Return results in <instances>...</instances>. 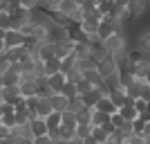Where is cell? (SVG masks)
<instances>
[{
  "label": "cell",
  "instance_id": "50",
  "mask_svg": "<svg viewBox=\"0 0 150 144\" xmlns=\"http://www.w3.org/2000/svg\"><path fill=\"white\" fill-rule=\"evenodd\" d=\"M5 34H7V29H2V27H0V38H5Z\"/></svg>",
  "mask_w": 150,
  "mask_h": 144
},
{
  "label": "cell",
  "instance_id": "22",
  "mask_svg": "<svg viewBox=\"0 0 150 144\" xmlns=\"http://www.w3.org/2000/svg\"><path fill=\"white\" fill-rule=\"evenodd\" d=\"M92 138L96 140V142H101V144H105L108 140H110V133L103 128V126H92Z\"/></svg>",
  "mask_w": 150,
  "mask_h": 144
},
{
  "label": "cell",
  "instance_id": "47",
  "mask_svg": "<svg viewBox=\"0 0 150 144\" xmlns=\"http://www.w3.org/2000/svg\"><path fill=\"white\" fill-rule=\"evenodd\" d=\"M128 2H130V0H114V5H117V7H128Z\"/></svg>",
  "mask_w": 150,
  "mask_h": 144
},
{
  "label": "cell",
  "instance_id": "11",
  "mask_svg": "<svg viewBox=\"0 0 150 144\" xmlns=\"http://www.w3.org/2000/svg\"><path fill=\"white\" fill-rule=\"evenodd\" d=\"M52 106H54V110H58V113H65V110H69V97H65L63 92H56L52 97Z\"/></svg>",
  "mask_w": 150,
  "mask_h": 144
},
{
  "label": "cell",
  "instance_id": "19",
  "mask_svg": "<svg viewBox=\"0 0 150 144\" xmlns=\"http://www.w3.org/2000/svg\"><path fill=\"white\" fill-rule=\"evenodd\" d=\"M119 113H121V117H123L125 122H134V119L139 117V110L134 106H121Z\"/></svg>",
  "mask_w": 150,
  "mask_h": 144
},
{
  "label": "cell",
  "instance_id": "32",
  "mask_svg": "<svg viewBox=\"0 0 150 144\" xmlns=\"http://www.w3.org/2000/svg\"><path fill=\"white\" fill-rule=\"evenodd\" d=\"M92 110L94 108H85L81 113H76V122L79 124H92Z\"/></svg>",
  "mask_w": 150,
  "mask_h": 144
},
{
  "label": "cell",
  "instance_id": "41",
  "mask_svg": "<svg viewBox=\"0 0 150 144\" xmlns=\"http://www.w3.org/2000/svg\"><path fill=\"white\" fill-rule=\"evenodd\" d=\"M110 124H112V126H114V128H121V126H123V124H125V119H123V117H121V113H114V115H112V117H110Z\"/></svg>",
  "mask_w": 150,
  "mask_h": 144
},
{
  "label": "cell",
  "instance_id": "39",
  "mask_svg": "<svg viewBox=\"0 0 150 144\" xmlns=\"http://www.w3.org/2000/svg\"><path fill=\"white\" fill-rule=\"evenodd\" d=\"M9 68H11V61L7 59V52H5V54H0V75L9 72Z\"/></svg>",
  "mask_w": 150,
  "mask_h": 144
},
{
  "label": "cell",
  "instance_id": "36",
  "mask_svg": "<svg viewBox=\"0 0 150 144\" xmlns=\"http://www.w3.org/2000/svg\"><path fill=\"white\" fill-rule=\"evenodd\" d=\"M79 122H76V113H72V110H65L63 113V126H76Z\"/></svg>",
  "mask_w": 150,
  "mask_h": 144
},
{
  "label": "cell",
  "instance_id": "25",
  "mask_svg": "<svg viewBox=\"0 0 150 144\" xmlns=\"http://www.w3.org/2000/svg\"><path fill=\"white\" fill-rule=\"evenodd\" d=\"M85 18H88V11H85L83 7H79V9H76V11L69 16V23H72V25H79V27H81Z\"/></svg>",
  "mask_w": 150,
  "mask_h": 144
},
{
  "label": "cell",
  "instance_id": "23",
  "mask_svg": "<svg viewBox=\"0 0 150 144\" xmlns=\"http://www.w3.org/2000/svg\"><path fill=\"white\" fill-rule=\"evenodd\" d=\"M76 140V126H61V142H74Z\"/></svg>",
  "mask_w": 150,
  "mask_h": 144
},
{
  "label": "cell",
  "instance_id": "14",
  "mask_svg": "<svg viewBox=\"0 0 150 144\" xmlns=\"http://www.w3.org/2000/svg\"><path fill=\"white\" fill-rule=\"evenodd\" d=\"M110 99L114 101V106H117V108H121V106H125V101H128V92H125L123 88L112 90V92H110Z\"/></svg>",
  "mask_w": 150,
  "mask_h": 144
},
{
  "label": "cell",
  "instance_id": "33",
  "mask_svg": "<svg viewBox=\"0 0 150 144\" xmlns=\"http://www.w3.org/2000/svg\"><path fill=\"white\" fill-rule=\"evenodd\" d=\"M114 7H117V5H114V0H101L96 9H99L103 16H108V14H112V11H114Z\"/></svg>",
  "mask_w": 150,
  "mask_h": 144
},
{
  "label": "cell",
  "instance_id": "15",
  "mask_svg": "<svg viewBox=\"0 0 150 144\" xmlns=\"http://www.w3.org/2000/svg\"><path fill=\"white\" fill-rule=\"evenodd\" d=\"M38 54H40V59L43 61H47V59L56 57V45L54 43H43L40 47H38Z\"/></svg>",
  "mask_w": 150,
  "mask_h": 144
},
{
  "label": "cell",
  "instance_id": "51",
  "mask_svg": "<svg viewBox=\"0 0 150 144\" xmlns=\"http://www.w3.org/2000/svg\"><path fill=\"white\" fill-rule=\"evenodd\" d=\"M2 115H5V108H2V104H0V119H2Z\"/></svg>",
  "mask_w": 150,
  "mask_h": 144
},
{
  "label": "cell",
  "instance_id": "9",
  "mask_svg": "<svg viewBox=\"0 0 150 144\" xmlns=\"http://www.w3.org/2000/svg\"><path fill=\"white\" fill-rule=\"evenodd\" d=\"M92 47H94V45L90 43V41H79V43H74L76 59H88V57H92Z\"/></svg>",
  "mask_w": 150,
  "mask_h": 144
},
{
  "label": "cell",
  "instance_id": "34",
  "mask_svg": "<svg viewBox=\"0 0 150 144\" xmlns=\"http://www.w3.org/2000/svg\"><path fill=\"white\" fill-rule=\"evenodd\" d=\"M0 124L7 126V128H16V126H18V122H16V113H5L2 119H0Z\"/></svg>",
  "mask_w": 150,
  "mask_h": 144
},
{
  "label": "cell",
  "instance_id": "35",
  "mask_svg": "<svg viewBox=\"0 0 150 144\" xmlns=\"http://www.w3.org/2000/svg\"><path fill=\"white\" fill-rule=\"evenodd\" d=\"M92 83H90V81H85V79H81V81H79V83H76V92H79V95H81V97H83V95H88L90 92V90H92Z\"/></svg>",
  "mask_w": 150,
  "mask_h": 144
},
{
  "label": "cell",
  "instance_id": "8",
  "mask_svg": "<svg viewBox=\"0 0 150 144\" xmlns=\"http://www.w3.org/2000/svg\"><path fill=\"white\" fill-rule=\"evenodd\" d=\"M47 83H50V88L54 92H61L63 88H65V83H67V75L65 72H56V75L47 77Z\"/></svg>",
  "mask_w": 150,
  "mask_h": 144
},
{
  "label": "cell",
  "instance_id": "6",
  "mask_svg": "<svg viewBox=\"0 0 150 144\" xmlns=\"http://www.w3.org/2000/svg\"><path fill=\"white\" fill-rule=\"evenodd\" d=\"M20 95H23V97H36L38 95V81L36 79H23V81H20Z\"/></svg>",
  "mask_w": 150,
  "mask_h": 144
},
{
  "label": "cell",
  "instance_id": "4",
  "mask_svg": "<svg viewBox=\"0 0 150 144\" xmlns=\"http://www.w3.org/2000/svg\"><path fill=\"white\" fill-rule=\"evenodd\" d=\"M67 41H72V38H69V29H67V27H58V25H52L50 27V43L58 45V43H67Z\"/></svg>",
  "mask_w": 150,
  "mask_h": 144
},
{
  "label": "cell",
  "instance_id": "16",
  "mask_svg": "<svg viewBox=\"0 0 150 144\" xmlns=\"http://www.w3.org/2000/svg\"><path fill=\"white\" fill-rule=\"evenodd\" d=\"M76 63H79V59H76V54L72 52L69 57L61 59V72H65V75H67L69 70H74V68H76Z\"/></svg>",
  "mask_w": 150,
  "mask_h": 144
},
{
  "label": "cell",
  "instance_id": "2",
  "mask_svg": "<svg viewBox=\"0 0 150 144\" xmlns=\"http://www.w3.org/2000/svg\"><path fill=\"white\" fill-rule=\"evenodd\" d=\"M148 9H150V0H130V2H128V11H130L132 20L141 18Z\"/></svg>",
  "mask_w": 150,
  "mask_h": 144
},
{
  "label": "cell",
  "instance_id": "20",
  "mask_svg": "<svg viewBox=\"0 0 150 144\" xmlns=\"http://www.w3.org/2000/svg\"><path fill=\"white\" fill-rule=\"evenodd\" d=\"M110 117H112V115L101 113V110H96V108H94V110H92V126H103V124H108V122H110Z\"/></svg>",
  "mask_w": 150,
  "mask_h": 144
},
{
  "label": "cell",
  "instance_id": "10",
  "mask_svg": "<svg viewBox=\"0 0 150 144\" xmlns=\"http://www.w3.org/2000/svg\"><path fill=\"white\" fill-rule=\"evenodd\" d=\"M96 110H101V113H108V115L119 113V108L114 106V101L110 99V95H105V97H101V99H99V104H96Z\"/></svg>",
  "mask_w": 150,
  "mask_h": 144
},
{
  "label": "cell",
  "instance_id": "30",
  "mask_svg": "<svg viewBox=\"0 0 150 144\" xmlns=\"http://www.w3.org/2000/svg\"><path fill=\"white\" fill-rule=\"evenodd\" d=\"M85 101H83V97L79 95V97H74V99H69V110L72 113H81V110H85Z\"/></svg>",
  "mask_w": 150,
  "mask_h": 144
},
{
  "label": "cell",
  "instance_id": "53",
  "mask_svg": "<svg viewBox=\"0 0 150 144\" xmlns=\"http://www.w3.org/2000/svg\"><path fill=\"white\" fill-rule=\"evenodd\" d=\"M146 81H148V83H150V72H148V77H146Z\"/></svg>",
  "mask_w": 150,
  "mask_h": 144
},
{
  "label": "cell",
  "instance_id": "21",
  "mask_svg": "<svg viewBox=\"0 0 150 144\" xmlns=\"http://www.w3.org/2000/svg\"><path fill=\"white\" fill-rule=\"evenodd\" d=\"M45 122H47V126H50V128H61V126H63V113L54 110L52 115H47V117H45Z\"/></svg>",
  "mask_w": 150,
  "mask_h": 144
},
{
  "label": "cell",
  "instance_id": "37",
  "mask_svg": "<svg viewBox=\"0 0 150 144\" xmlns=\"http://www.w3.org/2000/svg\"><path fill=\"white\" fill-rule=\"evenodd\" d=\"M63 95H65V97H69V99H74V97H79V92H76V83H65V88H63L61 90Z\"/></svg>",
  "mask_w": 150,
  "mask_h": 144
},
{
  "label": "cell",
  "instance_id": "29",
  "mask_svg": "<svg viewBox=\"0 0 150 144\" xmlns=\"http://www.w3.org/2000/svg\"><path fill=\"white\" fill-rule=\"evenodd\" d=\"M150 72V63L148 61H139L137 68H134V77H139V79H146Z\"/></svg>",
  "mask_w": 150,
  "mask_h": 144
},
{
  "label": "cell",
  "instance_id": "38",
  "mask_svg": "<svg viewBox=\"0 0 150 144\" xmlns=\"http://www.w3.org/2000/svg\"><path fill=\"white\" fill-rule=\"evenodd\" d=\"M81 79H83V72L79 68H74V70H69V72H67V81L69 83H79Z\"/></svg>",
  "mask_w": 150,
  "mask_h": 144
},
{
  "label": "cell",
  "instance_id": "48",
  "mask_svg": "<svg viewBox=\"0 0 150 144\" xmlns=\"http://www.w3.org/2000/svg\"><path fill=\"white\" fill-rule=\"evenodd\" d=\"M7 52V45H5V38H0V54H5Z\"/></svg>",
  "mask_w": 150,
  "mask_h": 144
},
{
  "label": "cell",
  "instance_id": "7",
  "mask_svg": "<svg viewBox=\"0 0 150 144\" xmlns=\"http://www.w3.org/2000/svg\"><path fill=\"white\" fill-rule=\"evenodd\" d=\"M29 126H31V133H34V140L40 138V135H47V133H50V126H47L45 117H36V119H31Z\"/></svg>",
  "mask_w": 150,
  "mask_h": 144
},
{
  "label": "cell",
  "instance_id": "3",
  "mask_svg": "<svg viewBox=\"0 0 150 144\" xmlns=\"http://www.w3.org/2000/svg\"><path fill=\"white\" fill-rule=\"evenodd\" d=\"M25 41H27V36L20 29H7V34H5L7 50H9V47H20V45H25Z\"/></svg>",
  "mask_w": 150,
  "mask_h": 144
},
{
  "label": "cell",
  "instance_id": "42",
  "mask_svg": "<svg viewBox=\"0 0 150 144\" xmlns=\"http://www.w3.org/2000/svg\"><path fill=\"white\" fill-rule=\"evenodd\" d=\"M128 57H130V59H132L134 63H139V61H144V52L139 50V47H134L132 52H128Z\"/></svg>",
  "mask_w": 150,
  "mask_h": 144
},
{
  "label": "cell",
  "instance_id": "45",
  "mask_svg": "<svg viewBox=\"0 0 150 144\" xmlns=\"http://www.w3.org/2000/svg\"><path fill=\"white\" fill-rule=\"evenodd\" d=\"M38 106V95L36 97H27V110H36Z\"/></svg>",
  "mask_w": 150,
  "mask_h": 144
},
{
  "label": "cell",
  "instance_id": "26",
  "mask_svg": "<svg viewBox=\"0 0 150 144\" xmlns=\"http://www.w3.org/2000/svg\"><path fill=\"white\" fill-rule=\"evenodd\" d=\"M2 81H5V86H20V81H23V77L20 75H16V72H5L2 75Z\"/></svg>",
  "mask_w": 150,
  "mask_h": 144
},
{
  "label": "cell",
  "instance_id": "5",
  "mask_svg": "<svg viewBox=\"0 0 150 144\" xmlns=\"http://www.w3.org/2000/svg\"><path fill=\"white\" fill-rule=\"evenodd\" d=\"M99 72L103 75V79L105 77H110V75H114V72H119V63H117V57H110L108 59H103V61L99 63Z\"/></svg>",
  "mask_w": 150,
  "mask_h": 144
},
{
  "label": "cell",
  "instance_id": "40",
  "mask_svg": "<svg viewBox=\"0 0 150 144\" xmlns=\"http://www.w3.org/2000/svg\"><path fill=\"white\" fill-rule=\"evenodd\" d=\"M20 7H25V9H31V11H36V9H40V0H20Z\"/></svg>",
  "mask_w": 150,
  "mask_h": 144
},
{
  "label": "cell",
  "instance_id": "18",
  "mask_svg": "<svg viewBox=\"0 0 150 144\" xmlns=\"http://www.w3.org/2000/svg\"><path fill=\"white\" fill-rule=\"evenodd\" d=\"M76 9H79V5H76V0H63L61 5H58V11L61 14H65V16H72V14L76 11Z\"/></svg>",
  "mask_w": 150,
  "mask_h": 144
},
{
  "label": "cell",
  "instance_id": "24",
  "mask_svg": "<svg viewBox=\"0 0 150 144\" xmlns=\"http://www.w3.org/2000/svg\"><path fill=\"white\" fill-rule=\"evenodd\" d=\"M108 57H110V54H108V50L103 47V43H96V45L92 47V59H94L96 63H101L103 59H108Z\"/></svg>",
  "mask_w": 150,
  "mask_h": 144
},
{
  "label": "cell",
  "instance_id": "43",
  "mask_svg": "<svg viewBox=\"0 0 150 144\" xmlns=\"http://www.w3.org/2000/svg\"><path fill=\"white\" fill-rule=\"evenodd\" d=\"M134 108L139 110V115L146 113V108H148V101H146L144 97H139V99H134Z\"/></svg>",
  "mask_w": 150,
  "mask_h": 144
},
{
  "label": "cell",
  "instance_id": "49",
  "mask_svg": "<svg viewBox=\"0 0 150 144\" xmlns=\"http://www.w3.org/2000/svg\"><path fill=\"white\" fill-rule=\"evenodd\" d=\"M85 2H88V0H76V5H79V7H83Z\"/></svg>",
  "mask_w": 150,
  "mask_h": 144
},
{
  "label": "cell",
  "instance_id": "17",
  "mask_svg": "<svg viewBox=\"0 0 150 144\" xmlns=\"http://www.w3.org/2000/svg\"><path fill=\"white\" fill-rule=\"evenodd\" d=\"M137 47L141 52H150V29H146V32H141L139 34V38H137Z\"/></svg>",
  "mask_w": 150,
  "mask_h": 144
},
{
  "label": "cell",
  "instance_id": "12",
  "mask_svg": "<svg viewBox=\"0 0 150 144\" xmlns=\"http://www.w3.org/2000/svg\"><path fill=\"white\" fill-rule=\"evenodd\" d=\"M54 113V106H52V99L47 97H38V106H36V115L38 117H47V115Z\"/></svg>",
  "mask_w": 150,
  "mask_h": 144
},
{
  "label": "cell",
  "instance_id": "27",
  "mask_svg": "<svg viewBox=\"0 0 150 144\" xmlns=\"http://www.w3.org/2000/svg\"><path fill=\"white\" fill-rule=\"evenodd\" d=\"M92 135V124H76V140H88Z\"/></svg>",
  "mask_w": 150,
  "mask_h": 144
},
{
  "label": "cell",
  "instance_id": "46",
  "mask_svg": "<svg viewBox=\"0 0 150 144\" xmlns=\"http://www.w3.org/2000/svg\"><path fill=\"white\" fill-rule=\"evenodd\" d=\"M0 144H16V138H13V135H9V138H2V140H0Z\"/></svg>",
  "mask_w": 150,
  "mask_h": 144
},
{
  "label": "cell",
  "instance_id": "52",
  "mask_svg": "<svg viewBox=\"0 0 150 144\" xmlns=\"http://www.w3.org/2000/svg\"><path fill=\"white\" fill-rule=\"evenodd\" d=\"M2 88H5V81H2V75H0V90H2Z\"/></svg>",
  "mask_w": 150,
  "mask_h": 144
},
{
  "label": "cell",
  "instance_id": "31",
  "mask_svg": "<svg viewBox=\"0 0 150 144\" xmlns=\"http://www.w3.org/2000/svg\"><path fill=\"white\" fill-rule=\"evenodd\" d=\"M0 27H2V29H13L11 14H9V11H2V9H0Z\"/></svg>",
  "mask_w": 150,
  "mask_h": 144
},
{
  "label": "cell",
  "instance_id": "44",
  "mask_svg": "<svg viewBox=\"0 0 150 144\" xmlns=\"http://www.w3.org/2000/svg\"><path fill=\"white\" fill-rule=\"evenodd\" d=\"M34 144H56V142H54V140L50 138V133H47V135H40V138H36V140H34Z\"/></svg>",
  "mask_w": 150,
  "mask_h": 144
},
{
  "label": "cell",
  "instance_id": "54",
  "mask_svg": "<svg viewBox=\"0 0 150 144\" xmlns=\"http://www.w3.org/2000/svg\"><path fill=\"white\" fill-rule=\"evenodd\" d=\"M31 144H34V142H31Z\"/></svg>",
  "mask_w": 150,
  "mask_h": 144
},
{
  "label": "cell",
  "instance_id": "13",
  "mask_svg": "<svg viewBox=\"0 0 150 144\" xmlns=\"http://www.w3.org/2000/svg\"><path fill=\"white\" fill-rule=\"evenodd\" d=\"M43 68H45V75L47 77L56 75V72H61V59H56V57L47 59V61H43Z\"/></svg>",
  "mask_w": 150,
  "mask_h": 144
},
{
  "label": "cell",
  "instance_id": "1",
  "mask_svg": "<svg viewBox=\"0 0 150 144\" xmlns=\"http://www.w3.org/2000/svg\"><path fill=\"white\" fill-rule=\"evenodd\" d=\"M103 47L108 50V54H112V57H119L123 52H128V41H125V34H119V32H114L112 36H108L101 41Z\"/></svg>",
  "mask_w": 150,
  "mask_h": 144
},
{
  "label": "cell",
  "instance_id": "28",
  "mask_svg": "<svg viewBox=\"0 0 150 144\" xmlns=\"http://www.w3.org/2000/svg\"><path fill=\"white\" fill-rule=\"evenodd\" d=\"M76 68L81 70V72H85V70H94V68H99V63L94 61L92 57H88V59H79V63H76Z\"/></svg>",
  "mask_w": 150,
  "mask_h": 144
}]
</instances>
